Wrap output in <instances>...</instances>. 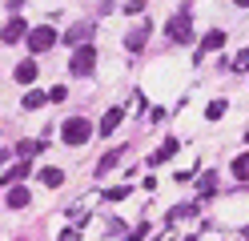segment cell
<instances>
[{
	"instance_id": "obj_1",
	"label": "cell",
	"mask_w": 249,
	"mask_h": 241,
	"mask_svg": "<svg viewBox=\"0 0 249 241\" xmlns=\"http://www.w3.org/2000/svg\"><path fill=\"white\" fill-rule=\"evenodd\" d=\"M165 32H169V40H177V44H189L193 40V4H185L173 20L165 24Z\"/></svg>"
},
{
	"instance_id": "obj_2",
	"label": "cell",
	"mask_w": 249,
	"mask_h": 241,
	"mask_svg": "<svg viewBox=\"0 0 249 241\" xmlns=\"http://www.w3.org/2000/svg\"><path fill=\"white\" fill-rule=\"evenodd\" d=\"M92 133H97V125L85 121V117H69L65 125H60V141H65V145H85Z\"/></svg>"
},
{
	"instance_id": "obj_3",
	"label": "cell",
	"mask_w": 249,
	"mask_h": 241,
	"mask_svg": "<svg viewBox=\"0 0 249 241\" xmlns=\"http://www.w3.org/2000/svg\"><path fill=\"white\" fill-rule=\"evenodd\" d=\"M28 48H33V53H49V48L60 40V32L53 28V24H40V28H28Z\"/></svg>"
},
{
	"instance_id": "obj_4",
	"label": "cell",
	"mask_w": 249,
	"mask_h": 241,
	"mask_svg": "<svg viewBox=\"0 0 249 241\" xmlns=\"http://www.w3.org/2000/svg\"><path fill=\"white\" fill-rule=\"evenodd\" d=\"M92 64H97V48H92V44H76V53L69 60V73L72 76H89Z\"/></svg>"
},
{
	"instance_id": "obj_5",
	"label": "cell",
	"mask_w": 249,
	"mask_h": 241,
	"mask_svg": "<svg viewBox=\"0 0 249 241\" xmlns=\"http://www.w3.org/2000/svg\"><path fill=\"white\" fill-rule=\"evenodd\" d=\"M28 173H33V161H17V165H8L4 173H0V185H4V189L8 185H20Z\"/></svg>"
},
{
	"instance_id": "obj_6",
	"label": "cell",
	"mask_w": 249,
	"mask_h": 241,
	"mask_svg": "<svg viewBox=\"0 0 249 241\" xmlns=\"http://www.w3.org/2000/svg\"><path fill=\"white\" fill-rule=\"evenodd\" d=\"M24 37H28V24L20 20V16H12V20L0 28V40H4V44H17V40H24Z\"/></svg>"
},
{
	"instance_id": "obj_7",
	"label": "cell",
	"mask_w": 249,
	"mask_h": 241,
	"mask_svg": "<svg viewBox=\"0 0 249 241\" xmlns=\"http://www.w3.org/2000/svg\"><path fill=\"white\" fill-rule=\"evenodd\" d=\"M121 121H124V109H121V105H113V109H108L105 117H101V125H97V133H101V137H113Z\"/></svg>"
},
{
	"instance_id": "obj_8",
	"label": "cell",
	"mask_w": 249,
	"mask_h": 241,
	"mask_svg": "<svg viewBox=\"0 0 249 241\" xmlns=\"http://www.w3.org/2000/svg\"><path fill=\"white\" fill-rule=\"evenodd\" d=\"M149 32H153V24H137L129 37H124V48H129V53H141L145 40H149Z\"/></svg>"
},
{
	"instance_id": "obj_9",
	"label": "cell",
	"mask_w": 249,
	"mask_h": 241,
	"mask_svg": "<svg viewBox=\"0 0 249 241\" xmlns=\"http://www.w3.org/2000/svg\"><path fill=\"white\" fill-rule=\"evenodd\" d=\"M221 44H225V32H217V28H213V32H205V37H201V53H197L193 60H201L205 53H217Z\"/></svg>"
},
{
	"instance_id": "obj_10",
	"label": "cell",
	"mask_w": 249,
	"mask_h": 241,
	"mask_svg": "<svg viewBox=\"0 0 249 241\" xmlns=\"http://www.w3.org/2000/svg\"><path fill=\"white\" fill-rule=\"evenodd\" d=\"M40 185H44V189H60V185H65V169L44 165V169H40Z\"/></svg>"
},
{
	"instance_id": "obj_11",
	"label": "cell",
	"mask_w": 249,
	"mask_h": 241,
	"mask_svg": "<svg viewBox=\"0 0 249 241\" xmlns=\"http://www.w3.org/2000/svg\"><path fill=\"white\" fill-rule=\"evenodd\" d=\"M28 201H33V189H24V185H8V209H24Z\"/></svg>"
},
{
	"instance_id": "obj_12",
	"label": "cell",
	"mask_w": 249,
	"mask_h": 241,
	"mask_svg": "<svg viewBox=\"0 0 249 241\" xmlns=\"http://www.w3.org/2000/svg\"><path fill=\"white\" fill-rule=\"evenodd\" d=\"M177 149H181V145H177V137H165V145H161V149H157V153L149 157V165H161V161L177 157Z\"/></svg>"
},
{
	"instance_id": "obj_13",
	"label": "cell",
	"mask_w": 249,
	"mask_h": 241,
	"mask_svg": "<svg viewBox=\"0 0 249 241\" xmlns=\"http://www.w3.org/2000/svg\"><path fill=\"white\" fill-rule=\"evenodd\" d=\"M20 80V85H36V64L33 60H24V64H17V73H12Z\"/></svg>"
},
{
	"instance_id": "obj_14",
	"label": "cell",
	"mask_w": 249,
	"mask_h": 241,
	"mask_svg": "<svg viewBox=\"0 0 249 241\" xmlns=\"http://www.w3.org/2000/svg\"><path fill=\"white\" fill-rule=\"evenodd\" d=\"M12 153H17V157H40L44 153V141H20Z\"/></svg>"
},
{
	"instance_id": "obj_15",
	"label": "cell",
	"mask_w": 249,
	"mask_h": 241,
	"mask_svg": "<svg viewBox=\"0 0 249 241\" xmlns=\"http://www.w3.org/2000/svg\"><path fill=\"white\" fill-rule=\"evenodd\" d=\"M229 173L237 177V181H249V153H241V157H233V165H229Z\"/></svg>"
},
{
	"instance_id": "obj_16",
	"label": "cell",
	"mask_w": 249,
	"mask_h": 241,
	"mask_svg": "<svg viewBox=\"0 0 249 241\" xmlns=\"http://www.w3.org/2000/svg\"><path fill=\"white\" fill-rule=\"evenodd\" d=\"M89 32H92L89 24H76V28H69V32H65V44H89Z\"/></svg>"
},
{
	"instance_id": "obj_17",
	"label": "cell",
	"mask_w": 249,
	"mask_h": 241,
	"mask_svg": "<svg viewBox=\"0 0 249 241\" xmlns=\"http://www.w3.org/2000/svg\"><path fill=\"white\" fill-rule=\"evenodd\" d=\"M121 157H124V149H113V153H105V157H101V165H97V177H105V173L113 169V165H117Z\"/></svg>"
},
{
	"instance_id": "obj_18",
	"label": "cell",
	"mask_w": 249,
	"mask_h": 241,
	"mask_svg": "<svg viewBox=\"0 0 249 241\" xmlns=\"http://www.w3.org/2000/svg\"><path fill=\"white\" fill-rule=\"evenodd\" d=\"M44 101H49V93H40V89H28V93H24V101H20V105H24V109H40Z\"/></svg>"
},
{
	"instance_id": "obj_19",
	"label": "cell",
	"mask_w": 249,
	"mask_h": 241,
	"mask_svg": "<svg viewBox=\"0 0 249 241\" xmlns=\"http://www.w3.org/2000/svg\"><path fill=\"white\" fill-rule=\"evenodd\" d=\"M197 193H201V197H213V193H217V173H205V177H201V181H197Z\"/></svg>"
},
{
	"instance_id": "obj_20",
	"label": "cell",
	"mask_w": 249,
	"mask_h": 241,
	"mask_svg": "<svg viewBox=\"0 0 249 241\" xmlns=\"http://www.w3.org/2000/svg\"><path fill=\"white\" fill-rule=\"evenodd\" d=\"M205 117H209V121H221V117H225V101H221V96L205 105Z\"/></svg>"
},
{
	"instance_id": "obj_21",
	"label": "cell",
	"mask_w": 249,
	"mask_h": 241,
	"mask_svg": "<svg viewBox=\"0 0 249 241\" xmlns=\"http://www.w3.org/2000/svg\"><path fill=\"white\" fill-rule=\"evenodd\" d=\"M229 69H233V73H249V48H241V53L229 60Z\"/></svg>"
},
{
	"instance_id": "obj_22",
	"label": "cell",
	"mask_w": 249,
	"mask_h": 241,
	"mask_svg": "<svg viewBox=\"0 0 249 241\" xmlns=\"http://www.w3.org/2000/svg\"><path fill=\"white\" fill-rule=\"evenodd\" d=\"M129 193H133L129 185H117V189H105V197H108V201H124Z\"/></svg>"
},
{
	"instance_id": "obj_23",
	"label": "cell",
	"mask_w": 249,
	"mask_h": 241,
	"mask_svg": "<svg viewBox=\"0 0 249 241\" xmlns=\"http://www.w3.org/2000/svg\"><path fill=\"white\" fill-rule=\"evenodd\" d=\"M149 237V225L141 221V225H133V229H129V241H145Z\"/></svg>"
},
{
	"instance_id": "obj_24",
	"label": "cell",
	"mask_w": 249,
	"mask_h": 241,
	"mask_svg": "<svg viewBox=\"0 0 249 241\" xmlns=\"http://www.w3.org/2000/svg\"><path fill=\"white\" fill-rule=\"evenodd\" d=\"M124 12L137 16V12H145V0H124Z\"/></svg>"
},
{
	"instance_id": "obj_25",
	"label": "cell",
	"mask_w": 249,
	"mask_h": 241,
	"mask_svg": "<svg viewBox=\"0 0 249 241\" xmlns=\"http://www.w3.org/2000/svg\"><path fill=\"white\" fill-rule=\"evenodd\" d=\"M76 237H81V229H65V233H60L56 241H76Z\"/></svg>"
},
{
	"instance_id": "obj_26",
	"label": "cell",
	"mask_w": 249,
	"mask_h": 241,
	"mask_svg": "<svg viewBox=\"0 0 249 241\" xmlns=\"http://www.w3.org/2000/svg\"><path fill=\"white\" fill-rule=\"evenodd\" d=\"M153 241H173V237H169V233H157V237H153Z\"/></svg>"
},
{
	"instance_id": "obj_27",
	"label": "cell",
	"mask_w": 249,
	"mask_h": 241,
	"mask_svg": "<svg viewBox=\"0 0 249 241\" xmlns=\"http://www.w3.org/2000/svg\"><path fill=\"white\" fill-rule=\"evenodd\" d=\"M237 4H241V8H249V0H237Z\"/></svg>"
},
{
	"instance_id": "obj_28",
	"label": "cell",
	"mask_w": 249,
	"mask_h": 241,
	"mask_svg": "<svg viewBox=\"0 0 249 241\" xmlns=\"http://www.w3.org/2000/svg\"><path fill=\"white\" fill-rule=\"evenodd\" d=\"M185 241H197V233H193V237H185Z\"/></svg>"
},
{
	"instance_id": "obj_29",
	"label": "cell",
	"mask_w": 249,
	"mask_h": 241,
	"mask_svg": "<svg viewBox=\"0 0 249 241\" xmlns=\"http://www.w3.org/2000/svg\"><path fill=\"white\" fill-rule=\"evenodd\" d=\"M245 141H249V133H245Z\"/></svg>"
}]
</instances>
